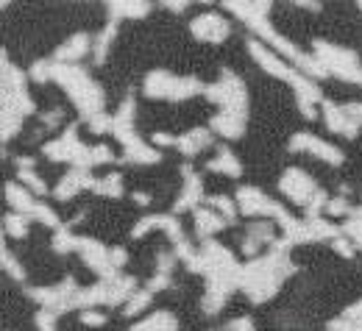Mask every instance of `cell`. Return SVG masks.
I'll list each match as a JSON object with an SVG mask.
<instances>
[{
  "mask_svg": "<svg viewBox=\"0 0 362 331\" xmlns=\"http://www.w3.org/2000/svg\"><path fill=\"white\" fill-rule=\"evenodd\" d=\"M206 97L212 103L221 106L223 114H237V117H245L248 114V92H245V84L240 81L237 73H231L228 67L221 70V78L215 84L206 87Z\"/></svg>",
  "mask_w": 362,
  "mask_h": 331,
  "instance_id": "9",
  "label": "cell"
},
{
  "mask_svg": "<svg viewBox=\"0 0 362 331\" xmlns=\"http://www.w3.org/2000/svg\"><path fill=\"white\" fill-rule=\"evenodd\" d=\"M209 206H212L218 215H223L228 223L237 220V200H231L228 195H209Z\"/></svg>",
  "mask_w": 362,
  "mask_h": 331,
  "instance_id": "33",
  "label": "cell"
},
{
  "mask_svg": "<svg viewBox=\"0 0 362 331\" xmlns=\"http://www.w3.org/2000/svg\"><path fill=\"white\" fill-rule=\"evenodd\" d=\"M123 159L132 162V164H156V162L162 159V153H159L156 148H151L145 140L134 137L132 142L123 145Z\"/></svg>",
  "mask_w": 362,
  "mask_h": 331,
  "instance_id": "20",
  "label": "cell"
},
{
  "mask_svg": "<svg viewBox=\"0 0 362 331\" xmlns=\"http://www.w3.org/2000/svg\"><path fill=\"white\" fill-rule=\"evenodd\" d=\"M42 150H45V156L50 162H67V164L81 167V170H92L98 164L115 162L112 148H106V145H95V148L84 145L76 134V126H67L64 134L59 140H50Z\"/></svg>",
  "mask_w": 362,
  "mask_h": 331,
  "instance_id": "5",
  "label": "cell"
},
{
  "mask_svg": "<svg viewBox=\"0 0 362 331\" xmlns=\"http://www.w3.org/2000/svg\"><path fill=\"white\" fill-rule=\"evenodd\" d=\"M81 323H84V326H103V323H106V315H103V312L84 309V312H81Z\"/></svg>",
  "mask_w": 362,
  "mask_h": 331,
  "instance_id": "42",
  "label": "cell"
},
{
  "mask_svg": "<svg viewBox=\"0 0 362 331\" xmlns=\"http://www.w3.org/2000/svg\"><path fill=\"white\" fill-rule=\"evenodd\" d=\"M153 142H156V145H176L179 137H173V134H162V131H159V134H153Z\"/></svg>",
  "mask_w": 362,
  "mask_h": 331,
  "instance_id": "47",
  "label": "cell"
},
{
  "mask_svg": "<svg viewBox=\"0 0 362 331\" xmlns=\"http://www.w3.org/2000/svg\"><path fill=\"white\" fill-rule=\"evenodd\" d=\"M78 284L76 279H64L62 284H53V287H28L25 292L53 315H64L67 309L76 306V295H78Z\"/></svg>",
  "mask_w": 362,
  "mask_h": 331,
  "instance_id": "10",
  "label": "cell"
},
{
  "mask_svg": "<svg viewBox=\"0 0 362 331\" xmlns=\"http://www.w3.org/2000/svg\"><path fill=\"white\" fill-rule=\"evenodd\" d=\"M109 14H112V23L123 20V17H145L151 11V3H136V0H129V3H106Z\"/></svg>",
  "mask_w": 362,
  "mask_h": 331,
  "instance_id": "28",
  "label": "cell"
},
{
  "mask_svg": "<svg viewBox=\"0 0 362 331\" xmlns=\"http://www.w3.org/2000/svg\"><path fill=\"white\" fill-rule=\"evenodd\" d=\"M189 31L195 40L201 42H223L228 34H231V25H228L226 17L221 14H198L192 23H189Z\"/></svg>",
  "mask_w": 362,
  "mask_h": 331,
  "instance_id": "13",
  "label": "cell"
},
{
  "mask_svg": "<svg viewBox=\"0 0 362 331\" xmlns=\"http://www.w3.org/2000/svg\"><path fill=\"white\" fill-rule=\"evenodd\" d=\"M17 179H20L23 184H25V189H31V192H34L37 198H42V195H47L45 181H42V179H40V176H37V173H34L31 167H28V170H20V173H17Z\"/></svg>",
  "mask_w": 362,
  "mask_h": 331,
  "instance_id": "36",
  "label": "cell"
},
{
  "mask_svg": "<svg viewBox=\"0 0 362 331\" xmlns=\"http://www.w3.org/2000/svg\"><path fill=\"white\" fill-rule=\"evenodd\" d=\"M151 301H153V292H151L148 287H145V289H139V292H134V295L129 298V303L123 306L126 318H134V315H139V312H142V309H145Z\"/></svg>",
  "mask_w": 362,
  "mask_h": 331,
  "instance_id": "34",
  "label": "cell"
},
{
  "mask_svg": "<svg viewBox=\"0 0 362 331\" xmlns=\"http://www.w3.org/2000/svg\"><path fill=\"white\" fill-rule=\"evenodd\" d=\"M42 123H45V128H56V126L62 123V112H50V114H45Z\"/></svg>",
  "mask_w": 362,
  "mask_h": 331,
  "instance_id": "46",
  "label": "cell"
},
{
  "mask_svg": "<svg viewBox=\"0 0 362 331\" xmlns=\"http://www.w3.org/2000/svg\"><path fill=\"white\" fill-rule=\"evenodd\" d=\"M212 131L221 134V137H226V140H237V137L245 134V117L218 112V114L212 117Z\"/></svg>",
  "mask_w": 362,
  "mask_h": 331,
  "instance_id": "23",
  "label": "cell"
},
{
  "mask_svg": "<svg viewBox=\"0 0 362 331\" xmlns=\"http://www.w3.org/2000/svg\"><path fill=\"white\" fill-rule=\"evenodd\" d=\"M28 215H20V212H11V215H6V220H3V226H6V234L14 236V239H23V236L28 234Z\"/></svg>",
  "mask_w": 362,
  "mask_h": 331,
  "instance_id": "30",
  "label": "cell"
},
{
  "mask_svg": "<svg viewBox=\"0 0 362 331\" xmlns=\"http://www.w3.org/2000/svg\"><path fill=\"white\" fill-rule=\"evenodd\" d=\"M226 8L231 14H237L262 42H268V45L281 56V59H287V61H293L298 70H304L307 76H315V78H323L326 73H323V67L315 61V56L313 53H304V50H298V47L293 45L287 37H281L276 28L271 25V3H226Z\"/></svg>",
  "mask_w": 362,
  "mask_h": 331,
  "instance_id": "1",
  "label": "cell"
},
{
  "mask_svg": "<svg viewBox=\"0 0 362 331\" xmlns=\"http://www.w3.org/2000/svg\"><path fill=\"white\" fill-rule=\"evenodd\" d=\"M3 270L11 276V279H17V282H25V270L20 267V262L11 256V251H8V245L3 242Z\"/></svg>",
  "mask_w": 362,
  "mask_h": 331,
  "instance_id": "37",
  "label": "cell"
},
{
  "mask_svg": "<svg viewBox=\"0 0 362 331\" xmlns=\"http://www.w3.org/2000/svg\"><path fill=\"white\" fill-rule=\"evenodd\" d=\"M87 53H90V34H76V37H70L64 45L56 47L53 61H59V64H76V61H81V56H87Z\"/></svg>",
  "mask_w": 362,
  "mask_h": 331,
  "instance_id": "19",
  "label": "cell"
},
{
  "mask_svg": "<svg viewBox=\"0 0 362 331\" xmlns=\"http://www.w3.org/2000/svg\"><path fill=\"white\" fill-rule=\"evenodd\" d=\"M181 179H184V187H181V195L179 200H176V206H173V212L179 215V212H195V203L204 198V181H201V176L192 170V167H181Z\"/></svg>",
  "mask_w": 362,
  "mask_h": 331,
  "instance_id": "15",
  "label": "cell"
},
{
  "mask_svg": "<svg viewBox=\"0 0 362 331\" xmlns=\"http://www.w3.org/2000/svg\"><path fill=\"white\" fill-rule=\"evenodd\" d=\"M212 173H223V176H231V179H237V176H243V164L237 162V156L228 150L226 145H221L218 148V153H215V159L206 164Z\"/></svg>",
  "mask_w": 362,
  "mask_h": 331,
  "instance_id": "25",
  "label": "cell"
},
{
  "mask_svg": "<svg viewBox=\"0 0 362 331\" xmlns=\"http://www.w3.org/2000/svg\"><path fill=\"white\" fill-rule=\"evenodd\" d=\"M273 242H276V236H273V229L265 223V220L251 223L248 231H245V239H243V253L254 256L259 245H273Z\"/></svg>",
  "mask_w": 362,
  "mask_h": 331,
  "instance_id": "21",
  "label": "cell"
},
{
  "mask_svg": "<svg viewBox=\"0 0 362 331\" xmlns=\"http://www.w3.org/2000/svg\"><path fill=\"white\" fill-rule=\"evenodd\" d=\"M329 331H362V301L349 306L337 320H332Z\"/></svg>",
  "mask_w": 362,
  "mask_h": 331,
  "instance_id": "27",
  "label": "cell"
},
{
  "mask_svg": "<svg viewBox=\"0 0 362 331\" xmlns=\"http://www.w3.org/2000/svg\"><path fill=\"white\" fill-rule=\"evenodd\" d=\"M56 318H59V315H53V312H47V309H40V312H37V326H40V331L56 329Z\"/></svg>",
  "mask_w": 362,
  "mask_h": 331,
  "instance_id": "41",
  "label": "cell"
},
{
  "mask_svg": "<svg viewBox=\"0 0 362 331\" xmlns=\"http://www.w3.org/2000/svg\"><path fill=\"white\" fill-rule=\"evenodd\" d=\"M323 120H326V128H332L334 134H343L349 140H354L360 134V123L346 112V106L323 103Z\"/></svg>",
  "mask_w": 362,
  "mask_h": 331,
  "instance_id": "16",
  "label": "cell"
},
{
  "mask_svg": "<svg viewBox=\"0 0 362 331\" xmlns=\"http://www.w3.org/2000/svg\"><path fill=\"white\" fill-rule=\"evenodd\" d=\"M209 142H212V131L209 128H189L187 134L179 137L176 148H179L184 156H198Z\"/></svg>",
  "mask_w": 362,
  "mask_h": 331,
  "instance_id": "22",
  "label": "cell"
},
{
  "mask_svg": "<svg viewBox=\"0 0 362 331\" xmlns=\"http://www.w3.org/2000/svg\"><path fill=\"white\" fill-rule=\"evenodd\" d=\"M76 251L81 253V259L87 262V267L95 270L100 279H115V276H120L117 267L112 265V248H106L103 242H98V239H92V236H78V248H76Z\"/></svg>",
  "mask_w": 362,
  "mask_h": 331,
  "instance_id": "11",
  "label": "cell"
},
{
  "mask_svg": "<svg viewBox=\"0 0 362 331\" xmlns=\"http://www.w3.org/2000/svg\"><path fill=\"white\" fill-rule=\"evenodd\" d=\"M346 112H349L357 123H362V103H351V106H346Z\"/></svg>",
  "mask_w": 362,
  "mask_h": 331,
  "instance_id": "48",
  "label": "cell"
},
{
  "mask_svg": "<svg viewBox=\"0 0 362 331\" xmlns=\"http://www.w3.org/2000/svg\"><path fill=\"white\" fill-rule=\"evenodd\" d=\"M50 73H53V61H47V59L37 61V64L31 67V78H34V81H40V84L50 78Z\"/></svg>",
  "mask_w": 362,
  "mask_h": 331,
  "instance_id": "40",
  "label": "cell"
},
{
  "mask_svg": "<svg viewBox=\"0 0 362 331\" xmlns=\"http://www.w3.org/2000/svg\"><path fill=\"white\" fill-rule=\"evenodd\" d=\"M192 226H195V236L206 242L209 236L223 231L228 226V220L223 215H218L215 209H195V212H192Z\"/></svg>",
  "mask_w": 362,
  "mask_h": 331,
  "instance_id": "18",
  "label": "cell"
},
{
  "mask_svg": "<svg viewBox=\"0 0 362 331\" xmlns=\"http://www.w3.org/2000/svg\"><path fill=\"white\" fill-rule=\"evenodd\" d=\"M6 200L11 203V209L14 212H20V215H31L34 212V206L40 203L37 200V195L31 192V189L20 187V184H6Z\"/></svg>",
  "mask_w": 362,
  "mask_h": 331,
  "instance_id": "24",
  "label": "cell"
},
{
  "mask_svg": "<svg viewBox=\"0 0 362 331\" xmlns=\"http://www.w3.org/2000/svg\"><path fill=\"white\" fill-rule=\"evenodd\" d=\"M290 242H273L271 251L259 259H251L248 265H243L240 273V289L254 301V303H265L279 292L281 282L296 270L290 256Z\"/></svg>",
  "mask_w": 362,
  "mask_h": 331,
  "instance_id": "2",
  "label": "cell"
},
{
  "mask_svg": "<svg viewBox=\"0 0 362 331\" xmlns=\"http://www.w3.org/2000/svg\"><path fill=\"white\" fill-rule=\"evenodd\" d=\"M90 128L95 134H106V131H112L115 128V117H109L106 112H100V114H95L90 120Z\"/></svg>",
  "mask_w": 362,
  "mask_h": 331,
  "instance_id": "39",
  "label": "cell"
},
{
  "mask_svg": "<svg viewBox=\"0 0 362 331\" xmlns=\"http://www.w3.org/2000/svg\"><path fill=\"white\" fill-rule=\"evenodd\" d=\"M53 61V59H50ZM53 81H59V87L67 92V97L76 103L78 114L90 123L95 114L103 112V90L90 78L87 70H81L78 64H59L53 61V73H50Z\"/></svg>",
  "mask_w": 362,
  "mask_h": 331,
  "instance_id": "4",
  "label": "cell"
},
{
  "mask_svg": "<svg viewBox=\"0 0 362 331\" xmlns=\"http://www.w3.org/2000/svg\"><path fill=\"white\" fill-rule=\"evenodd\" d=\"M228 331H254V323H251V318H240V320L228 323Z\"/></svg>",
  "mask_w": 362,
  "mask_h": 331,
  "instance_id": "45",
  "label": "cell"
},
{
  "mask_svg": "<svg viewBox=\"0 0 362 331\" xmlns=\"http://www.w3.org/2000/svg\"><path fill=\"white\" fill-rule=\"evenodd\" d=\"M129 331H179V323H176V318L170 312L159 309V312H151L145 320L134 323Z\"/></svg>",
  "mask_w": 362,
  "mask_h": 331,
  "instance_id": "26",
  "label": "cell"
},
{
  "mask_svg": "<svg viewBox=\"0 0 362 331\" xmlns=\"http://www.w3.org/2000/svg\"><path fill=\"white\" fill-rule=\"evenodd\" d=\"M95 184H98V179L92 176V170L73 167L70 173H64V176H62V181L56 184L53 195H56L59 200H70V198H73V195H78L81 189H95Z\"/></svg>",
  "mask_w": 362,
  "mask_h": 331,
  "instance_id": "17",
  "label": "cell"
},
{
  "mask_svg": "<svg viewBox=\"0 0 362 331\" xmlns=\"http://www.w3.org/2000/svg\"><path fill=\"white\" fill-rule=\"evenodd\" d=\"M287 148H290L293 153H313V156L323 159V162H326V164H332V167H340V164L346 162V156H343V150H340V148H334V145L323 142L320 137L310 134V131L296 134Z\"/></svg>",
  "mask_w": 362,
  "mask_h": 331,
  "instance_id": "12",
  "label": "cell"
},
{
  "mask_svg": "<svg viewBox=\"0 0 362 331\" xmlns=\"http://www.w3.org/2000/svg\"><path fill=\"white\" fill-rule=\"evenodd\" d=\"M248 53L254 56V61H257L265 73H271L273 78H281L284 84H290L293 92H296L298 112H301L307 120H315V109H313V103L320 100V87H317L315 81L307 78V76H301V73H296L293 67H287L284 59H281L279 53L268 50V45H262L259 40H248Z\"/></svg>",
  "mask_w": 362,
  "mask_h": 331,
  "instance_id": "3",
  "label": "cell"
},
{
  "mask_svg": "<svg viewBox=\"0 0 362 331\" xmlns=\"http://www.w3.org/2000/svg\"><path fill=\"white\" fill-rule=\"evenodd\" d=\"M279 189H281L293 203L304 206L310 220H313V217H320V212H326V203H329L326 192L317 187L304 170H298V167H290V170L281 173Z\"/></svg>",
  "mask_w": 362,
  "mask_h": 331,
  "instance_id": "7",
  "label": "cell"
},
{
  "mask_svg": "<svg viewBox=\"0 0 362 331\" xmlns=\"http://www.w3.org/2000/svg\"><path fill=\"white\" fill-rule=\"evenodd\" d=\"M78 248V236L70 234V229H59L56 231V236H53V251L56 253H70V251H76Z\"/></svg>",
  "mask_w": 362,
  "mask_h": 331,
  "instance_id": "35",
  "label": "cell"
},
{
  "mask_svg": "<svg viewBox=\"0 0 362 331\" xmlns=\"http://www.w3.org/2000/svg\"><path fill=\"white\" fill-rule=\"evenodd\" d=\"M165 8H168V11H184L187 3H165Z\"/></svg>",
  "mask_w": 362,
  "mask_h": 331,
  "instance_id": "50",
  "label": "cell"
},
{
  "mask_svg": "<svg viewBox=\"0 0 362 331\" xmlns=\"http://www.w3.org/2000/svg\"><path fill=\"white\" fill-rule=\"evenodd\" d=\"M349 212H351V209H349V200H346L343 195H337V198H332V200L326 203V215H329V217H343V215L349 217Z\"/></svg>",
  "mask_w": 362,
  "mask_h": 331,
  "instance_id": "38",
  "label": "cell"
},
{
  "mask_svg": "<svg viewBox=\"0 0 362 331\" xmlns=\"http://www.w3.org/2000/svg\"><path fill=\"white\" fill-rule=\"evenodd\" d=\"M92 192H98V195H109V198L123 195V176H120V173H109V176L98 179V184H95Z\"/></svg>",
  "mask_w": 362,
  "mask_h": 331,
  "instance_id": "31",
  "label": "cell"
},
{
  "mask_svg": "<svg viewBox=\"0 0 362 331\" xmlns=\"http://www.w3.org/2000/svg\"><path fill=\"white\" fill-rule=\"evenodd\" d=\"M142 92L148 97H156V100H187L192 95L206 92V87L198 81V78H181V76H173L168 70H153L148 73L145 84H142Z\"/></svg>",
  "mask_w": 362,
  "mask_h": 331,
  "instance_id": "8",
  "label": "cell"
},
{
  "mask_svg": "<svg viewBox=\"0 0 362 331\" xmlns=\"http://www.w3.org/2000/svg\"><path fill=\"white\" fill-rule=\"evenodd\" d=\"M117 37V23H112L109 20V25L98 34V42H95V64H103V59H106V53H109V45H112V40Z\"/></svg>",
  "mask_w": 362,
  "mask_h": 331,
  "instance_id": "29",
  "label": "cell"
},
{
  "mask_svg": "<svg viewBox=\"0 0 362 331\" xmlns=\"http://www.w3.org/2000/svg\"><path fill=\"white\" fill-rule=\"evenodd\" d=\"M153 229L165 231V234L173 239V245H179V242L187 239V234L181 231V226H179V217H173V215H148V217H139V223L132 229V236L139 239V236L153 231Z\"/></svg>",
  "mask_w": 362,
  "mask_h": 331,
  "instance_id": "14",
  "label": "cell"
},
{
  "mask_svg": "<svg viewBox=\"0 0 362 331\" xmlns=\"http://www.w3.org/2000/svg\"><path fill=\"white\" fill-rule=\"evenodd\" d=\"M332 248H334V251H337L340 256H346V259H351V256H354V248H351V242H349L346 236L334 239V242H332Z\"/></svg>",
  "mask_w": 362,
  "mask_h": 331,
  "instance_id": "43",
  "label": "cell"
},
{
  "mask_svg": "<svg viewBox=\"0 0 362 331\" xmlns=\"http://www.w3.org/2000/svg\"><path fill=\"white\" fill-rule=\"evenodd\" d=\"M343 234L349 236V239H354L362 251V206L349 212V217H346V223H343Z\"/></svg>",
  "mask_w": 362,
  "mask_h": 331,
  "instance_id": "32",
  "label": "cell"
},
{
  "mask_svg": "<svg viewBox=\"0 0 362 331\" xmlns=\"http://www.w3.org/2000/svg\"><path fill=\"white\" fill-rule=\"evenodd\" d=\"M360 6H362V3H360Z\"/></svg>",
  "mask_w": 362,
  "mask_h": 331,
  "instance_id": "51",
  "label": "cell"
},
{
  "mask_svg": "<svg viewBox=\"0 0 362 331\" xmlns=\"http://www.w3.org/2000/svg\"><path fill=\"white\" fill-rule=\"evenodd\" d=\"M313 56H315L317 64L323 67L326 76H334V78L349 81V84H362V61L354 50L317 40L315 45H313Z\"/></svg>",
  "mask_w": 362,
  "mask_h": 331,
  "instance_id": "6",
  "label": "cell"
},
{
  "mask_svg": "<svg viewBox=\"0 0 362 331\" xmlns=\"http://www.w3.org/2000/svg\"><path fill=\"white\" fill-rule=\"evenodd\" d=\"M134 200L139 206H145V203H151V195H145V192H134Z\"/></svg>",
  "mask_w": 362,
  "mask_h": 331,
  "instance_id": "49",
  "label": "cell"
},
{
  "mask_svg": "<svg viewBox=\"0 0 362 331\" xmlns=\"http://www.w3.org/2000/svg\"><path fill=\"white\" fill-rule=\"evenodd\" d=\"M126 259H129V253H126L123 248H112V265H115L117 270L126 265Z\"/></svg>",
  "mask_w": 362,
  "mask_h": 331,
  "instance_id": "44",
  "label": "cell"
}]
</instances>
